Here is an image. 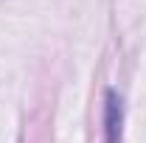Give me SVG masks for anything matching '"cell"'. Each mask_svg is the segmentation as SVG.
Masks as SVG:
<instances>
[{
	"label": "cell",
	"mask_w": 146,
	"mask_h": 143,
	"mask_svg": "<svg viewBox=\"0 0 146 143\" xmlns=\"http://www.w3.org/2000/svg\"><path fill=\"white\" fill-rule=\"evenodd\" d=\"M124 140V98L110 87L104 93V143Z\"/></svg>",
	"instance_id": "cell-1"
}]
</instances>
